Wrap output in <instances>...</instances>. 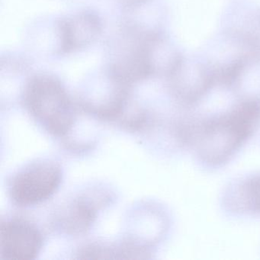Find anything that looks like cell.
Returning a JSON list of instances; mask_svg holds the SVG:
<instances>
[{"mask_svg": "<svg viewBox=\"0 0 260 260\" xmlns=\"http://www.w3.org/2000/svg\"><path fill=\"white\" fill-rule=\"evenodd\" d=\"M260 124V100L249 99L220 116L182 126L179 138L192 144L203 162L223 165L252 136Z\"/></svg>", "mask_w": 260, "mask_h": 260, "instance_id": "cell-1", "label": "cell"}, {"mask_svg": "<svg viewBox=\"0 0 260 260\" xmlns=\"http://www.w3.org/2000/svg\"><path fill=\"white\" fill-rule=\"evenodd\" d=\"M23 102L28 113L50 135L63 137L72 129V103L64 86L54 76L33 77L25 88Z\"/></svg>", "mask_w": 260, "mask_h": 260, "instance_id": "cell-2", "label": "cell"}, {"mask_svg": "<svg viewBox=\"0 0 260 260\" xmlns=\"http://www.w3.org/2000/svg\"><path fill=\"white\" fill-rule=\"evenodd\" d=\"M63 179L61 167L54 161H36L18 171L9 185L13 203L20 207L39 205L51 199Z\"/></svg>", "mask_w": 260, "mask_h": 260, "instance_id": "cell-3", "label": "cell"}, {"mask_svg": "<svg viewBox=\"0 0 260 260\" xmlns=\"http://www.w3.org/2000/svg\"><path fill=\"white\" fill-rule=\"evenodd\" d=\"M43 246V237L36 225L13 218L1 226V257L10 260L35 259Z\"/></svg>", "mask_w": 260, "mask_h": 260, "instance_id": "cell-4", "label": "cell"}, {"mask_svg": "<svg viewBox=\"0 0 260 260\" xmlns=\"http://www.w3.org/2000/svg\"><path fill=\"white\" fill-rule=\"evenodd\" d=\"M175 95L188 104L200 100L212 86L214 76L196 63H186L181 60L170 74Z\"/></svg>", "mask_w": 260, "mask_h": 260, "instance_id": "cell-5", "label": "cell"}, {"mask_svg": "<svg viewBox=\"0 0 260 260\" xmlns=\"http://www.w3.org/2000/svg\"><path fill=\"white\" fill-rule=\"evenodd\" d=\"M102 31L99 18L92 13H81L63 21L60 26V50L74 52L95 42Z\"/></svg>", "mask_w": 260, "mask_h": 260, "instance_id": "cell-6", "label": "cell"}, {"mask_svg": "<svg viewBox=\"0 0 260 260\" xmlns=\"http://www.w3.org/2000/svg\"><path fill=\"white\" fill-rule=\"evenodd\" d=\"M95 204L87 199H79L71 207L68 212V220L64 223L68 230L74 233L87 230L93 223L96 217Z\"/></svg>", "mask_w": 260, "mask_h": 260, "instance_id": "cell-7", "label": "cell"}, {"mask_svg": "<svg viewBox=\"0 0 260 260\" xmlns=\"http://www.w3.org/2000/svg\"><path fill=\"white\" fill-rule=\"evenodd\" d=\"M127 1V4H134L135 3L139 2L141 0H126Z\"/></svg>", "mask_w": 260, "mask_h": 260, "instance_id": "cell-8", "label": "cell"}]
</instances>
